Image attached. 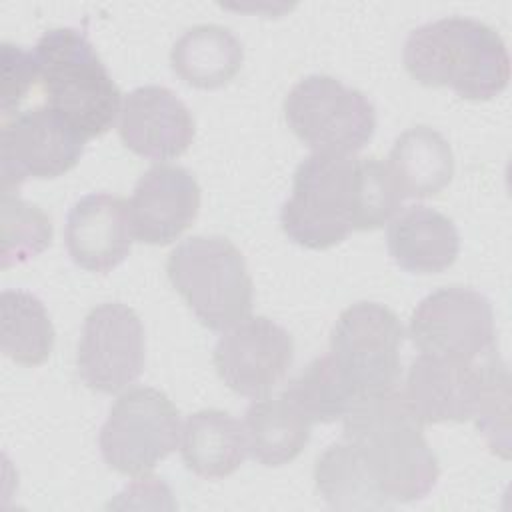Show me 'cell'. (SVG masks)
I'll return each mask as SVG.
<instances>
[{
	"label": "cell",
	"instance_id": "obj_1",
	"mask_svg": "<svg viewBox=\"0 0 512 512\" xmlns=\"http://www.w3.org/2000/svg\"><path fill=\"white\" fill-rule=\"evenodd\" d=\"M340 440L384 508L422 500L438 482V458L422 422L396 388L360 398L344 416Z\"/></svg>",
	"mask_w": 512,
	"mask_h": 512
},
{
	"label": "cell",
	"instance_id": "obj_2",
	"mask_svg": "<svg viewBox=\"0 0 512 512\" xmlns=\"http://www.w3.org/2000/svg\"><path fill=\"white\" fill-rule=\"evenodd\" d=\"M406 72L422 86H448L466 100H490L510 80V56L488 24L448 16L414 28L402 52Z\"/></svg>",
	"mask_w": 512,
	"mask_h": 512
},
{
	"label": "cell",
	"instance_id": "obj_3",
	"mask_svg": "<svg viewBox=\"0 0 512 512\" xmlns=\"http://www.w3.org/2000/svg\"><path fill=\"white\" fill-rule=\"evenodd\" d=\"M32 54L46 106L82 138L102 136L114 126L122 94L82 30L52 28L38 38Z\"/></svg>",
	"mask_w": 512,
	"mask_h": 512
},
{
	"label": "cell",
	"instance_id": "obj_4",
	"mask_svg": "<svg viewBox=\"0 0 512 512\" xmlns=\"http://www.w3.org/2000/svg\"><path fill=\"white\" fill-rule=\"evenodd\" d=\"M166 274L194 316L210 330L224 332L252 310V278L242 252L228 238L182 240L168 256Z\"/></svg>",
	"mask_w": 512,
	"mask_h": 512
},
{
	"label": "cell",
	"instance_id": "obj_5",
	"mask_svg": "<svg viewBox=\"0 0 512 512\" xmlns=\"http://www.w3.org/2000/svg\"><path fill=\"white\" fill-rule=\"evenodd\" d=\"M358 160L346 154H310L294 172L292 194L282 204L284 234L310 250H326L356 230Z\"/></svg>",
	"mask_w": 512,
	"mask_h": 512
},
{
	"label": "cell",
	"instance_id": "obj_6",
	"mask_svg": "<svg viewBox=\"0 0 512 512\" xmlns=\"http://www.w3.org/2000/svg\"><path fill=\"white\" fill-rule=\"evenodd\" d=\"M288 128L318 154L362 150L374 136L376 110L368 96L326 74H312L284 98Z\"/></svg>",
	"mask_w": 512,
	"mask_h": 512
},
{
	"label": "cell",
	"instance_id": "obj_7",
	"mask_svg": "<svg viewBox=\"0 0 512 512\" xmlns=\"http://www.w3.org/2000/svg\"><path fill=\"white\" fill-rule=\"evenodd\" d=\"M506 382L508 368L496 350L472 362L420 354L408 368L402 394L422 424L464 422L476 418Z\"/></svg>",
	"mask_w": 512,
	"mask_h": 512
},
{
	"label": "cell",
	"instance_id": "obj_8",
	"mask_svg": "<svg viewBox=\"0 0 512 512\" xmlns=\"http://www.w3.org/2000/svg\"><path fill=\"white\" fill-rule=\"evenodd\" d=\"M180 414L172 400L150 386L126 390L112 404L100 428L104 462L128 476L146 474L180 444Z\"/></svg>",
	"mask_w": 512,
	"mask_h": 512
},
{
	"label": "cell",
	"instance_id": "obj_9",
	"mask_svg": "<svg viewBox=\"0 0 512 512\" xmlns=\"http://www.w3.org/2000/svg\"><path fill=\"white\" fill-rule=\"evenodd\" d=\"M404 328L378 302H356L340 312L330 332V356L360 398L396 388Z\"/></svg>",
	"mask_w": 512,
	"mask_h": 512
},
{
	"label": "cell",
	"instance_id": "obj_10",
	"mask_svg": "<svg viewBox=\"0 0 512 512\" xmlns=\"http://www.w3.org/2000/svg\"><path fill=\"white\" fill-rule=\"evenodd\" d=\"M408 334L430 356L478 360L494 350V312L490 300L466 286L440 288L414 308Z\"/></svg>",
	"mask_w": 512,
	"mask_h": 512
},
{
	"label": "cell",
	"instance_id": "obj_11",
	"mask_svg": "<svg viewBox=\"0 0 512 512\" xmlns=\"http://www.w3.org/2000/svg\"><path fill=\"white\" fill-rule=\"evenodd\" d=\"M84 144L86 138L46 104L4 118L0 132L2 192L18 194L26 178L66 174L78 164Z\"/></svg>",
	"mask_w": 512,
	"mask_h": 512
},
{
	"label": "cell",
	"instance_id": "obj_12",
	"mask_svg": "<svg viewBox=\"0 0 512 512\" xmlns=\"http://www.w3.org/2000/svg\"><path fill=\"white\" fill-rule=\"evenodd\" d=\"M76 366L82 382L100 394H114L136 382L144 368L140 316L122 302L94 306L84 318Z\"/></svg>",
	"mask_w": 512,
	"mask_h": 512
},
{
	"label": "cell",
	"instance_id": "obj_13",
	"mask_svg": "<svg viewBox=\"0 0 512 512\" xmlns=\"http://www.w3.org/2000/svg\"><path fill=\"white\" fill-rule=\"evenodd\" d=\"M294 360L290 332L266 316H248L224 330L212 354L220 380L246 398L266 396Z\"/></svg>",
	"mask_w": 512,
	"mask_h": 512
},
{
	"label": "cell",
	"instance_id": "obj_14",
	"mask_svg": "<svg viewBox=\"0 0 512 512\" xmlns=\"http://www.w3.org/2000/svg\"><path fill=\"white\" fill-rule=\"evenodd\" d=\"M132 234L138 242L164 246L192 226L200 210V186L192 172L174 164L146 170L128 202Z\"/></svg>",
	"mask_w": 512,
	"mask_h": 512
},
{
	"label": "cell",
	"instance_id": "obj_15",
	"mask_svg": "<svg viewBox=\"0 0 512 512\" xmlns=\"http://www.w3.org/2000/svg\"><path fill=\"white\" fill-rule=\"evenodd\" d=\"M118 134L128 150L148 160L182 156L196 134L186 104L164 86H140L122 100Z\"/></svg>",
	"mask_w": 512,
	"mask_h": 512
},
{
	"label": "cell",
	"instance_id": "obj_16",
	"mask_svg": "<svg viewBox=\"0 0 512 512\" xmlns=\"http://www.w3.org/2000/svg\"><path fill=\"white\" fill-rule=\"evenodd\" d=\"M128 202L94 192L74 202L66 216L64 242L72 262L88 272L106 274L126 260L132 246Z\"/></svg>",
	"mask_w": 512,
	"mask_h": 512
},
{
	"label": "cell",
	"instance_id": "obj_17",
	"mask_svg": "<svg viewBox=\"0 0 512 512\" xmlns=\"http://www.w3.org/2000/svg\"><path fill=\"white\" fill-rule=\"evenodd\" d=\"M388 254L406 272L436 274L450 268L460 252L454 222L428 206H408L392 218L386 232Z\"/></svg>",
	"mask_w": 512,
	"mask_h": 512
},
{
	"label": "cell",
	"instance_id": "obj_18",
	"mask_svg": "<svg viewBox=\"0 0 512 512\" xmlns=\"http://www.w3.org/2000/svg\"><path fill=\"white\" fill-rule=\"evenodd\" d=\"M386 166L402 198H428L452 182L454 154L438 130L420 124L394 140Z\"/></svg>",
	"mask_w": 512,
	"mask_h": 512
},
{
	"label": "cell",
	"instance_id": "obj_19",
	"mask_svg": "<svg viewBox=\"0 0 512 512\" xmlns=\"http://www.w3.org/2000/svg\"><path fill=\"white\" fill-rule=\"evenodd\" d=\"M242 62V42L218 24H198L184 30L170 50L176 76L200 90L226 86L240 72Z\"/></svg>",
	"mask_w": 512,
	"mask_h": 512
},
{
	"label": "cell",
	"instance_id": "obj_20",
	"mask_svg": "<svg viewBox=\"0 0 512 512\" xmlns=\"http://www.w3.org/2000/svg\"><path fill=\"white\" fill-rule=\"evenodd\" d=\"M180 452L186 468L202 478L234 474L246 458L244 426L224 410H200L182 426Z\"/></svg>",
	"mask_w": 512,
	"mask_h": 512
},
{
	"label": "cell",
	"instance_id": "obj_21",
	"mask_svg": "<svg viewBox=\"0 0 512 512\" xmlns=\"http://www.w3.org/2000/svg\"><path fill=\"white\" fill-rule=\"evenodd\" d=\"M248 454L264 466H284L300 456L312 422L284 396L256 398L244 414Z\"/></svg>",
	"mask_w": 512,
	"mask_h": 512
},
{
	"label": "cell",
	"instance_id": "obj_22",
	"mask_svg": "<svg viewBox=\"0 0 512 512\" xmlns=\"http://www.w3.org/2000/svg\"><path fill=\"white\" fill-rule=\"evenodd\" d=\"M2 352L18 364L40 366L54 348V326L42 300L26 290H4L0 298Z\"/></svg>",
	"mask_w": 512,
	"mask_h": 512
},
{
	"label": "cell",
	"instance_id": "obj_23",
	"mask_svg": "<svg viewBox=\"0 0 512 512\" xmlns=\"http://www.w3.org/2000/svg\"><path fill=\"white\" fill-rule=\"evenodd\" d=\"M282 396L312 424H328L344 418L360 400L330 354L314 358L294 380L288 382Z\"/></svg>",
	"mask_w": 512,
	"mask_h": 512
},
{
	"label": "cell",
	"instance_id": "obj_24",
	"mask_svg": "<svg viewBox=\"0 0 512 512\" xmlns=\"http://www.w3.org/2000/svg\"><path fill=\"white\" fill-rule=\"evenodd\" d=\"M2 248L0 264L10 268L42 254L52 242L50 216L36 204L18 198V194L2 192Z\"/></svg>",
	"mask_w": 512,
	"mask_h": 512
},
{
	"label": "cell",
	"instance_id": "obj_25",
	"mask_svg": "<svg viewBox=\"0 0 512 512\" xmlns=\"http://www.w3.org/2000/svg\"><path fill=\"white\" fill-rule=\"evenodd\" d=\"M402 194L384 162L360 158L358 162V232L382 228L400 208Z\"/></svg>",
	"mask_w": 512,
	"mask_h": 512
},
{
	"label": "cell",
	"instance_id": "obj_26",
	"mask_svg": "<svg viewBox=\"0 0 512 512\" xmlns=\"http://www.w3.org/2000/svg\"><path fill=\"white\" fill-rule=\"evenodd\" d=\"M38 80V68L34 54L22 46L2 44V116L8 118L12 110L24 100L28 90Z\"/></svg>",
	"mask_w": 512,
	"mask_h": 512
}]
</instances>
